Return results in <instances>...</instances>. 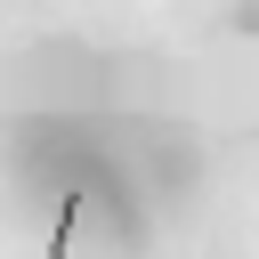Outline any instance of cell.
Masks as SVG:
<instances>
[{"instance_id": "1", "label": "cell", "mask_w": 259, "mask_h": 259, "mask_svg": "<svg viewBox=\"0 0 259 259\" xmlns=\"http://www.w3.org/2000/svg\"><path fill=\"white\" fill-rule=\"evenodd\" d=\"M73 227H81V194H65V202H57V235H49V259H65V251H73Z\"/></svg>"}]
</instances>
